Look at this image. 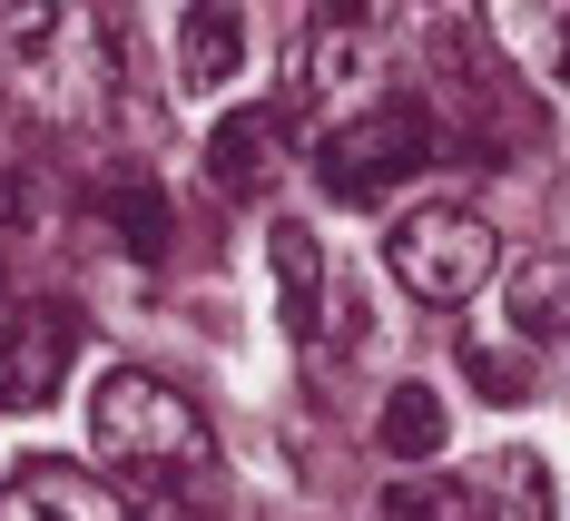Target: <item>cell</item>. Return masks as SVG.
<instances>
[{"mask_svg":"<svg viewBox=\"0 0 570 521\" xmlns=\"http://www.w3.org/2000/svg\"><path fill=\"white\" fill-rule=\"evenodd\" d=\"M0 89L50 128H109L128 109L118 0H0Z\"/></svg>","mask_w":570,"mask_h":521,"instance_id":"cell-1","label":"cell"},{"mask_svg":"<svg viewBox=\"0 0 570 521\" xmlns=\"http://www.w3.org/2000/svg\"><path fill=\"white\" fill-rule=\"evenodd\" d=\"M384 69H394L384 10L374 0H315L285 40V109L305 128H335V118L384 99Z\"/></svg>","mask_w":570,"mask_h":521,"instance_id":"cell-2","label":"cell"},{"mask_svg":"<svg viewBox=\"0 0 570 521\" xmlns=\"http://www.w3.org/2000/svg\"><path fill=\"white\" fill-rule=\"evenodd\" d=\"M89 443H99V463L138 472V482H177V472H207V463H217L207 413L187 404L177 384L138 374V364L99 374V394H89Z\"/></svg>","mask_w":570,"mask_h":521,"instance_id":"cell-3","label":"cell"},{"mask_svg":"<svg viewBox=\"0 0 570 521\" xmlns=\"http://www.w3.org/2000/svg\"><path fill=\"white\" fill-rule=\"evenodd\" d=\"M384 266L413 305H472V295L502 276V236L482 207L462 197H433V207H403L394 236H384Z\"/></svg>","mask_w":570,"mask_h":521,"instance_id":"cell-4","label":"cell"},{"mask_svg":"<svg viewBox=\"0 0 570 521\" xmlns=\"http://www.w3.org/2000/svg\"><path fill=\"white\" fill-rule=\"evenodd\" d=\"M423 168H433V118L413 99H374V109L315 128V187L335 207H374V197H394L403 177H423Z\"/></svg>","mask_w":570,"mask_h":521,"instance_id":"cell-5","label":"cell"},{"mask_svg":"<svg viewBox=\"0 0 570 521\" xmlns=\"http://www.w3.org/2000/svg\"><path fill=\"white\" fill-rule=\"evenodd\" d=\"M79 364V305L59 295H20L0 315V404H50Z\"/></svg>","mask_w":570,"mask_h":521,"instance_id":"cell-6","label":"cell"},{"mask_svg":"<svg viewBox=\"0 0 570 521\" xmlns=\"http://www.w3.org/2000/svg\"><path fill=\"white\" fill-rule=\"evenodd\" d=\"M0 521H128V502H118L109 482H89L79 463H20L10 482H0Z\"/></svg>","mask_w":570,"mask_h":521,"instance_id":"cell-7","label":"cell"},{"mask_svg":"<svg viewBox=\"0 0 570 521\" xmlns=\"http://www.w3.org/2000/svg\"><path fill=\"white\" fill-rule=\"evenodd\" d=\"M236 69H246V10L236 0H187L177 10V89L217 99V89H236Z\"/></svg>","mask_w":570,"mask_h":521,"instance_id":"cell-8","label":"cell"},{"mask_svg":"<svg viewBox=\"0 0 570 521\" xmlns=\"http://www.w3.org/2000/svg\"><path fill=\"white\" fill-rule=\"evenodd\" d=\"M276 158H285V118H276V109H236V118L207 128V177H217L227 197L276 187Z\"/></svg>","mask_w":570,"mask_h":521,"instance_id":"cell-9","label":"cell"},{"mask_svg":"<svg viewBox=\"0 0 570 521\" xmlns=\"http://www.w3.org/2000/svg\"><path fill=\"white\" fill-rule=\"evenodd\" d=\"M502 305H512L521 345H570V256H561V246L521 256L512 276H502Z\"/></svg>","mask_w":570,"mask_h":521,"instance_id":"cell-10","label":"cell"},{"mask_svg":"<svg viewBox=\"0 0 570 521\" xmlns=\"http://www.w3.org/2000/svg\"><path fill=\"white\" fill-rule=\"evenodd\" d=\"M482 521H561V482H551V463L541 453H492V472H482Z\"/></svg>","mask_w":570,"mask_h":521,"instance_id":"cell-11","label":"cell"},{"mask_svg":"<svg viewBox=\"0 0 570 521\" xmlns=\"http://www.w3.org/2000/svg\"><path fill=\"white\" fill-rule=\"evenodd\" d=\"M266 256H276V286H285V325L315 335V315H325V246H315V227L305 217H276Z\"/></svg>","mask_w":570,"mask_h":521,"instance_id":"cell-12","label":"cell"},{"mask_svg":"<svg viewBox=\"0 0 570 521\" xmlns=\"http://www.w3.org/2000/svg\"><path fill=\"white\" fill-rule=\"evenodd\" d=\"M443 433H453V423H443V394H433V384H394L384 413H374V443H384L394 463H433Z\"/></svg>","mask_w":570,"mask_h":521,"instance_id":"cell-13","label":"cell"},{"mask_svg":"<svg viewBox=\"0 0 570 521\" xmlns=\"http://www.w3.org/2000/svg\"><path fill=\"white\" fill-rule=\"evenodd\" d=\"M99 207L118 217V236H128V256H148V266L168 256V197H158L148 177H118V187L99 197Z\"/></svg>","mask_w":570,"mask_h":521,"instance_id":"cell-14","label":"cell"},{"mask_svg":"<svg viewBox=\"0 0 570 521\" xmlns=\"http://www.w3.org/2000/svg\"><path fill=\"white\" fill-rule=\"evenodd\" d=\"M512 30H521V50L551 69V89H570V0H512Z\"/></svg>","mask_w":570,"mask_h":521,"instance_id":"cell-15","label":"cell"},{"mask_svg":"<svg viewBox=\"0 0 570 521\" xmlns=\"http://www.w3.org/2000/svg\"><path fill=\"white\" fill-rule=\"evenodd\" d=\"M384 521H472V492L462 482H394Z\"/></svg>","mask_w":570,"mask_h":521,"instance_id":"cell-16","label":"cell"},{"mask_svg":"<svg viewBox=\"0 0 570 521\" xmlns=\"http://www.w3.org/2000/svg\"><path fill=\"white\" fill-rule=\"evenodd\" d=\"M462 374H472V394H492V404H521V394H531V374H521L502 345H462Z\"/></svg>","mask_w":570,"mask_h":521,"instance_id":"cell-17","label":"cell"},{"mask_svg":"<svg viewBox=\"0 0 570 521\" xmlns=\"http://www.w3.org/2000/svg\"><path fill=\"white\" fill-rule=\"evenodd\" d=\"M20 217V158H10V138H0V227Z\"/></svg>","mask_w":570,"mask_h":521,"instance_id":"cell-18","label":"cell"}]
</instances>
